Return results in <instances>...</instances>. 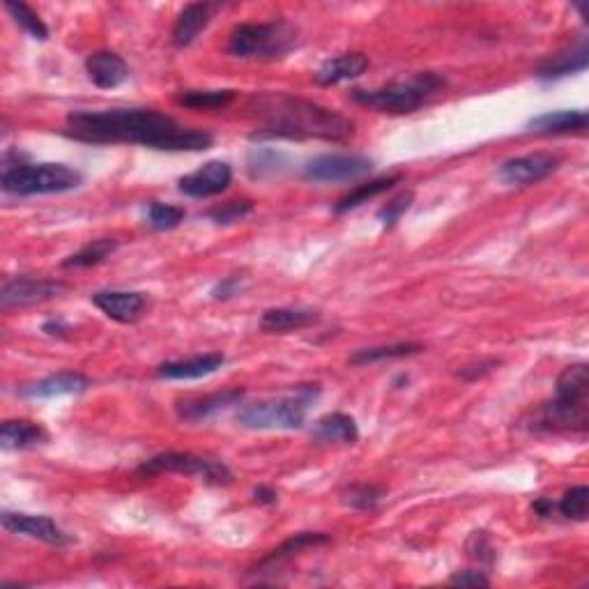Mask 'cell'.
<instances>
[{
	"instance_id": "1",
	"label": "cell",
	"mask_w": 589,
	"mask_h": 589,
	"mask_svg": "<svg viewBox=\"0 0 589 589\" xmlns=\"http://www.w3.org/2000/svg\"><path fill=\"white\" fill-rule=\"evenodd\" d=\"M65 134L83 143H132L168 152H201L214 143L205 129L185 127L155 109L72 111Z\"/></svg>"
},
{
	"instance_id": "2",
	"label": "cell",
	"mask_w": 589,
	"mask_h": 589,
	"mask_svg": "<svg viewBox=\"0 0 589 589\" xmlns=\"http://www.w3.org/2000/svg\"><path fill=\"white\" fill-rule=\"evenodd\" d=\"M258 118L263 120L251 139H320L343 143L355 134L353 120L341 116L325 106L313 104L309 99L290 95H263L254 102Z\"/></svg>"
},
{
	"instance_id": "3",
	"label": "cell",
	"mask_w": 589,
	"mask_h": 589,
	"mask_svg": "<svg viewBox=\"0 0 589 589\" xmlns=\"http://www.w3.org/2000/svg\"><path fill=\"white\" fill-rule=\"evenodd\" d=\"M589 371L587 364H571L560 373L555 399L543 405L537 428L550 433H587L589 424Z\"/></svg>"
},
{
	"instance_id": "4",
	"label": "cell",
	"mask_w": 589,
	"mask_h": 589,
	"mask_svg": "<svg viewBox=\"0 0 589 589\" xmlns=\"http://www.w3.org/2000/svg\"><path fill=\"white\" fill-rule=\"evenodd\" d=\"M440 88H445V79L433 72H426L417 74L410 81L387 83V86L373 90L355 88L350 97L364 109L389 113V116H405V113H415L419 106H424L426 99L433 97Z\"/></svg>"
},
{
	"instance_id": "5",
	"label": "cell",
	"mask_w": 589,
	"mask_h": 589,
	"mask_svg": "<svg viewBox=\"0 0 589 589\" xmlns=\"http://www.w3.org/2000/svg\"><path fill=\"white\" fill-rule=\"evenodd\" d=\"M320 396V385H297L293 394L281 396V399L260 401L254 405H244L237 412V424L244 428H254V431H293L302 428L307 412Z\"/></svg>"
},
{
	"instance_id": "6",
	"label": "cell",
	"mask_w": 589,
	"mask_h": 589,
	"mask_svg": "<svg viewBox=\"0 0 589 589\" xmlns=\"http://www.w3.org/2000/svg\"><path fill=\"white\" fill-rule=\"evenodd\" d=\"M297 28L288 21L240 24L228 37V56L242 60H277L295 49Z\"/></svg>"
},
{
	"instance_id": "7",
	"label": "cell",
	"mask_w": 589,
	"mask_h": 589,
	"mask_svg": "<svg viewBox=\"0 0 589 589\" xmlns=\"http://www.w3.org/2000/svg\"><path fill=\"white\" fill-rule=\"evenodd\" d=\"M83 182V175L65 164H5L0 185L7 194H65Z\"/></svg>"
},
{
	"instance_id": "8",
	"label": "cell",
	"mask_w": 589,
	"mask_h": 589,
	"mask_svg": "<svg viewBox=\"0 0 589 589\" xmlns=\"http://www.w3.org/2000/svg\"><path fill=\"white\" fill-rule=\"evenodd\" d=\"M185 474V477H196L210 486H231L233 472L228 470L226 463L217 458L189 454V451H164L145 461L139 474L141 477H157V474Z\"/></svg>"
},
{
	"instance_id": "9",
	"label": "cell",
	"mask_w": 589,
	"mask_h": 589,
	"mask_svg": "<svg viewBox=\"0 0 589 589\" xmlns=\"http://www.w3.org/2000/svg\"><path fill=\"white\" fill-rule=\"evenodd\" d=\"M60 293H65L63 281L17 277V279L5 281L3 290H0V307H3L5 311L33 307V304L53 300V297H58Z\"/></svg>"
},
{
	"instance_id": "10",
	"label": "cell",
	"mask_w": 589,
	"mask_h": 589,
	"mask_svg": "<svg viewBox=\"0 0 589 589\" xmlns=\"http://www.w3.org/2000/svg\"><path fill=\"white\" fill-rule=\"evenodd\" d=\"M373 162L357 155H323L304 168V178L313 182H350L369 175Z\"/></svg>"
},
{
	"instance_id": "11",
	"label": "cell",
	"mask_w": 589,
	"mask_h": 589,
	"mask_svg": "<svg viewBox=\"0 0 589 589\" xmlns=\"http://www.w3.org/2000/svg\"><path fill=\"white\" fill-rule=\"evenodd\" d=\"M0 520H3V527L7 532L42 541L47 543V546L63 548L67 546V543H72L70 534H67L63 527L49 516H30V514H19V511H3Z\"/></svg>"
},
{
	"instance_id": "12",
	"label": "cell",
	"mask_w": 589,
	"mask_h": 589,
	"mask_svg": "<svg viewBox=\"0 0 589 589\" xmlns=\"http://www.w3.org/2000/svg\"><path fill=\"white\" fill-rule=\"evenodd\" d=\"M560 166V157L553 152H532V155H523L516 159H509L500 166V180L507 185H537V182L546 180L548 175H553Z\"/></svg>"
},
{
	"instance_id": "13",
	"label": "cell",
	"mask_w": 589,
	"mask_h": 589,
	"mask_svg": "<svg viewBox=\"0 0 589 589\" xmlns=\"http://www.w3.org/2000/svg\"><path fill=\"white\" fill-rule=\"evenodd\" d=\"M231 182H233L231 164L214 159V162L203 164L198 171L180 178L178 189L191 198H210V196L224 194V191L231 187Z\"/></svg>"
},
{
	"instance_id": "14",
	"label": "cell",
	"mask_w": 589,
	"mask_h": 589,
	"mask_svg": "<svg viewBox=\"0 0 589 589\" xmlns=\"http://www.w3.org/2000/svg\"><path fill=\"white\" fill-rule=\"evenodd\" d=\"M93 304L116 323L129 325L145 316L150 300L145 293H132V290H99L93 295Z\"/></svg>"
},
{
	"instance_id": "15",
	"label": "cell",
	"mask_w": 589,
	"mask_h": 589,
	"mask_svg": "<svg viewBox=\"0 0 589 589\" xmlns=\"http://www.w3.org/2000/svg\"><path fill=\"white\" fill-rule=\"evenodd\" d=\"M244 399V389L240 387H231L224 389V392H214V394H205V396H191V399H182L175 405L178 410V417L182 422L187 424H196L203 422L217 412L231 408V405H240Z\"/></svg>"
},
{
	"instance_id": "16",
	"label": "cell",
	"mask_w": 589,
	"mask_h": 589,
	"mask_svg": "<svg viewBox=\"0 0 589 589\" xmlns=\"http://www.w3.org/2000/svg\"><path fill=\"white\" fill-rule=\"evenodd\" d=\"M219 3H191L178 14L173 26V44L178 49H187L196 42V37L210 26Z\"/></svg>"
},
{
	"instance_id": "17",
	"label": "cell",
	"mask_w": 589,
	"mask_h": 589,
	"mask_svg": "<svg viewBox=\"0 0 589 589\" xmlns=\"http://www.w3.org/2000/svg\"><path fill=\"white\" fill-rule=\"evenodd\" d=\"M90 387V380L83 373L63 371L56 376H49L44 380H37L33 385H26L19 389L24 399H53V396H70L83 394Z\"/></svg>"
},
{
	"instance_id": "18",
	"label": "cell",
	"mask_w": 589,
	"mask_h": 589,
	"mask_svg": "<svg viewBox=\"0 0 589 589\" xmlns=\"http://www.w3.org/2000/svg\"><path fill=\"white\" fill-rule=\"evenodd\" d=\"M86 72L97 88L111 90L129 79V67L118 53L95 51L86 58Z\"/></svg>"
},
{
	"instance_id": "19",
	"label": "cell",
	"mask_w": 589,
	"mask_h": 589,
	"mask_svg": "<svg viewBox=\"0 0 589 589\" xmlns=\"http://www.w3.org/2000/svg\"><path fill=\"white\" fill-rule=\"evenodd\" d=\"M224 362L226 357L221 353H205L189 359H178V362H164L157 369V376L164 380H196L217 373Z\"/></svg>"
},
{
	"instance_id": "20",
	"label": "cell",
	"mask_w": 589,
	"mask_h": 589,
	"mask_svg": "<svg viewBox=\"0 0 589 589\" xmlns=\"http://www.w3.org/2000/svg\"><path fill=\"white\" fill-rule=\"evenodd\" d=\"M311 438L318 445H355L359 440L357 422L343 412H332V415L320 417L311 428Z\"/></svg>"
},
{
	"instance_id": "21",
	"label": "cell",
	"mask_w": 589,
	"mask_h": 589,
	"mask_svg": "<svg viewBox=\"0 0 589 589\" xmlns=\"http://www.w3.org/2000/svg\"><path fill=\"white\" fill-rule=\"evenodd\" d=\"M369 56H364V53H343V56H336L325 60L323 65H320V70L316 72V79L318 86H336V83H343V81H350V79H357V76H362L366 70H369Z\"/></svg>"
},
{
	"instance_id": "22",
	"label": "cell",
	"mask_w": 589,
	"mask_h": 589,
	"mask_svg": "<svg viewBox=\"0 0 589 589\" xmlns=\"http://www.w3.org/2000/svg\"><path fill=\"white\" fill-rule=\"evenodd\" d=\"M320 313L316 309H300V307H281L270 309L260 318V330L270 334H288L295 330H304L313 323H318Z\"/></svg>"
},
{
	"instance_id": "23",
	"label": "cell",
	"mask_w": 589,
	"mask_h": 589,
	"mask_svg": "<svg viewBox=\"0 0 589 589\" xmlns=\"http://www.w3.org/2000/svg\"><path fill=\"white\" fill-rule=\"evenodd\" d=\"M587 65H589V47L585 40H580L576 47L557 53V56L548 58L546 63H541L537 74L539 79L555 81V79H564V76L569 74L583 72L587 70Z\"/></svg>"
},
{
	"instance_id": "24",
	"label": "cell",
	"mask_w": 589,
	"mask_h": 589,
	"mask_svg": "<svg viewBox=\"0 0 589 589\" xmlns=\"http://www.w3.org/2000/svg\"><path fill=\"white\" fill-rule=\"evenodd\" d=\"M587 113L585 111H555V113H543L530 120L532 134H585L587 129Z\"/></svg>"
},
{
	"instance_id": "25",
	"label": "cell",
	"mask_w": 589,
	"mask_h": 589,
	"mask_svg": "<svg viewBox=\"0 0 589 589\" xmlns=\"http://www.w3.org/2000/svg\"><path fill=\"white\" fill-rule=\"evenodd\" d=\"M49 440V433L40 424L28 422V419H7L0 426V445L3 449H30L44 445Z\"/></svg>"
},
{
	"instance_id": "26",
	"label": "cell",
	"mask_w": 589,
	"mask_h": 589,
	"mask_svg": "<svg viewBox=\"0 0 589 589\" xmlns=\"http://www.w3.org/2000/svg\"><path fill=\"white\" fill-rule=\"evenodd\" d=\"M330 541L332 539L323 532H300V534H295V537H290L288 541H283L277 550H272V553L258 564V569L260 571H265V569L274 571V569H279L283 562L293 560L295 555H300L302 550L325 546V543H330Z\"/></svg>"
},
{
	"instance_id": "27",
	"label": "cell",
	"mask_w": 589,
	"mask_h": 589,
	"mask_svg": "<svg viewBox=\"0 0 589 589\" xmlns=\"http://www.w3.org/2000/svg\"><path fill=\"white\" fill-rule=\"evenodd\" d=\"M401 180H403V175H401V173H396V175H387V178H378V180L364 182V185H359L357 189L350 191V194L343 196L341 201L336 203L334 212H336V214H346V212H350V210L362 208L364 203H369L371 198H376V196H380V194H385V191H389L394 185H399Z\"/></svg>"
},
{
	"instance_id": "28",
	"label": "cell",
	"mask_w": 589,
	"mask_h": 589,
	"mask_svg": "<svg viewBox=\"0 0 589 589\" xmlns=\"http://www.w3.org/2000/svg\"><path fill=\"white\" fill-rule=\"evenodd\" d=\"M118 240L116 237H102V240L88 242L86 247L76 251L67 260H63L65 270H79V267H95L104 263L106 258H111L118 251Z\"/></svg>"
},
{
	"instance_id": "29",
	"label": "cell",
	"mask_w": 589,
	"mask_h": 589,
	"mask_svg": "<svg viewBox=\"0 0 589 589\" xmlns=\"http://www.w3.org/2000/svg\"><path fill=\"white\" fill-rule=\"evenodd\" d=\"M424 350L422 343H389V346H376V348H362L348 359L353 366H366V364H376V362H385V359H401V357H412L419 355Z\"/></svg>"
},
{
	"instance_id": "30",
	"label": "cell",
	"mask_w": 589,
	"mask_h": 589,
	"mask_svg": "<svg viewBox=\"0 0 589 589\" xmlns=\"http://www.w3.org/2000/svg\"><path fill=\"white\" fill-rule=\"evenodd\" d=\"M175 102L187 109H226L228 104L235 102V90H180L175 95Z\"/></svg>"
},
{
	"instance_id": "31",
	"label": "cell",
	"mask_w": 589,
	"mask_h": 589,
	"mask_svg": "<svg viewBox=\"0 0 589 589\" xmlns=\"http://www.w3.org/2000/svg\"><path fill=\"white\" fill-rule=\"evenodd\" d=\"M385 491L373 484H353L341 493V502L357 511H376L380 507Z\"/></svg>"
},
{
	"instance_id": "32",
	"label": "cell",
	"mask_w": 589,
	"mask_h": 589,
	"mask_svg": "<svg viewBox=\"0 0 589 589\" xmlns=\"http://www.w3.org/2000/svg\"><path fill=\"white\" fill-rule=\"evenodd\" d=\"M5 10L12 14L14 24H17L19 28H24L26 33L33 37V40H40V42L49 40V28L44 26V21L37 17V14L30 10L26 3H12V0H7Z\"/></svg>"
},
{
	"instance_id": "33",
	"label": "cell",
	"mask_w": 589,
	"mask_h": 589,
	"mask_svg": "<svg viewBox=\"0 0 589 589\" xmlns=\"http://www.w3.org/2000/svg\"><path fill=\"white\" fill-rule=\"evenodd\" d=\"M145 219H148V226L155 228V231H173V228H178L185 221V208L152 201Z\"/></svg>"
},
{
	"instance_id": "34",
	"label": "cell",
	"mask_w": 589,
	"mask_h": 589,
	"mask_svg": "<svg viewBox=\"0 0 589 589\" xmlns=\"http://www.w3.org/2000/svg\"><path fill=\"white\" fill-rule=\"evenodd\" d=\"M560 514L571 520H587L589 516V488L587 486H576L571 491H566L564 497L557 504Z\"/></svg>"
},
{
	"instance_id": "35",
	"label": "cell",
	"mask_w": 589,
	"mask_h": 589,
	"mask_svg": "<svg viewBox=\"0 0 589 589\" xmlns=\"http://www.w3.org/2000/svg\"><path fill=\"white\" fill-rule=\"evenodd\" d=\"M283 166V155L270 148H256L249 155V173L254 178H267V175L279 173Z\"/></svg>"
},
{
	"instance_id": "36",
	"label": "cell",
	"mask_w": 589,
	"mask_h": 589,
	"mask_svg": "<svg viewBox=\"0 0 589 589\" xmlns=\"http://www.w3.org/2000/svg\"><path fill=\"white\" fill-rule=\"evenodd\" d=\"M251 212H254V203H251L249 198H244V201H228L224 205H217V208H212L208 212V217L214 221V224L228 226V224H237V221H242L244 217H249Z\"/></svg>"
},
{
	"instance_id": "37",
	"label": "cell",
	"mask_w": 589,
	"mask_h": 589,
	"mask_svg": "<svg viewBox=\"0 0 589 589\" xmlns=\"http://www.w3.org/2000/svg\"><path fill=\"white\" fill-rule=\"evenodd\" d=\"M412 203H415V194H412V191H405V194L392 198V201H389L385 208H380L378 212V221L382 224V228L389 231V228L399 224L403 214L412 208Z\"/></svg>"
},
{
	"instance_id": "38",
	"label": "cell",
	"mask_w": 589,
	"mask_h": 589,
	"mask_svg": "<svg viewBox=\"0 0 589 589\" xmlns=\"http://www.w3.org/2000/svg\"><path fill=\"white\" fill-rule=\"evenodd\" d=\"M465 550H468V555L472 557L474 562H479V564H493L495 562V548L484 530L470 534L468 543H465Z\"/></svg>"
},
{
	"instance_id": "39",
	"label": "cell",
	"mask_w": 589,
	"mask_h": 589,
	"mask_svg": "<svg viewBox=\"0 0 589 589\" xmlns=\"http://www.w3.org/2000/svg\"><path fill=\"white\" fill-rule=\"evenodd\" d=\"M497 366H500V359H479V362L463 366V369L458 371V376H461L463 380H479L488 376V373H493Z\"/></svg>"
},
{
	"instance_id": "40",
	"label": "cell",
	"mask_w": 589,
	"mask_h": 589,
	"mask_svg": "<svg viewBox=\"0 0 589 589\" xmlns=\"http://www.w3.org/2000/svg\"><path fill=\"white\" fill-rule=\"evenodd\" d=\"M449 583L456 587H488L491 580L484 576V571H458L449 578Z\"/></svg>"
},
{
	"instance_id": "41",
	"label": "cell",
	"mask_w": 589,
	"mask_h": 589,
	"mask_svg": "<svg viewBox=\"0 0 589 589\" xmlns=\"http://www.w3.org/2000/svg\"><path fill=\"white\" fill-rule=\"evenodd\" d=\"M240 290H242L240 277H226L212 288V297L214 300H231V297H235L237 293H240Z\"/></svg>"
},
{
	"instance_id": "42",
	"label": "cell",
	"mask_w": 589,
	"mask_h": 589,
	"mask_svg": "<svg viewBox=\"0 0 589 589\" xmlns=\"http://www.w3.org/2000/svg\"><path fill=\"white\" fill-rule=\"evenodd\" d=\"M254 500H256L258 504H263V507H272V504H277L279 495H277V491H274V488H270V486H256V488H254Z\"/></svg>"
},
{
	"instance_id": "43",
	"label": "cell",
	"mask_w": 589,
	"mask_h": 589,
	"mask_svg": "<svg viewBox=\"0 0 589 589\" xmlns=\"http://www.w3.org/2000/svg\"><path fill=\"white\" fill-rule=\"evenodd\" d=\"M557 509V504L553 502V500H548V497H539L537 502H534V511H537V514L541 516V518H548V516H553V511Z\"/></svg>"
},
{
	"instance_id": "44",
	"label": "cell",
	"mask_w": 589,
	"mask_h": 589,
	"mask_svg": "<svg viewBox=\"0 0 589 589\" xmlns=\"http://www.w3.org/2000/svg\"><path fill=\"white\" fill-rule=\"evenodd\" d=\"M42 330L49 336H63L65 332H70V327H67L63 320H49V323H44Z\"/></svg>"
}]
</instances>
